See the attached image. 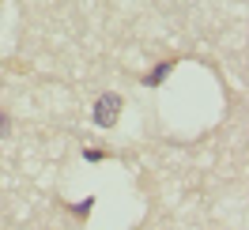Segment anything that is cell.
<instances>
[{
    "label": "cell",
    "mask_w": 249,
    "mask_h": 230,
    "mask_svg": "<svg viewBox=\"0 0 249 230\" xmlns=\"http://www.w3.org/2000/svg\"><path fill=\"white\" fill-rule=\"evenodd\" d=\"M117 117H121V94H102L98 102H94V124L98 128H113L117 124Z\"/></svg>",
    "instance_id": "cell-1"
},
{
    "label": "cell",
    "mask_w": 249,
    "mask_h": 230,
    "mask_svg": "<svg viewBox=\"0 0 249 230\" xmlns=\"http://www.w3.org/2000/svg\"><path fill=\"white\" fill-rule=\"evenodd\" d=\"M170 68H174V61H166V64H159V68H155V72H151V76H147V79H143V83H147V87H159V83H162V76H166V72H170Z\"/></svg>",
    "instance_id": "cell-2"
},
{
    "label": "cell",
    "mask_w": 249,
    "mask_h": 230,
    "mask_svg": "<svg viewBox=\"0 0 249 230\" xmlns=\"http://www.w3.org/2000/svg\"><path fill=\"white\" fill-rule=\"evenodd\" d=\"M83 159H87V162H102V151H94V147H91V151H83Z\"/></svg>",
    "instance_id": "cell-3"
},
{
    "label": "cell",
    "mask_w": 249,
    "mask_h": 230,
    "mask_svg": "<svg viewBox=\"0 0 249 230\" xmlns=\"http://www.w3.org/2000/svg\"><path fill=\"white\" fill-rule=\"evenodd\" d=\"M0 136H8V117L0 113Z\"/></svg>",
    "instance_id": "cell-4"
}]
</instances>
